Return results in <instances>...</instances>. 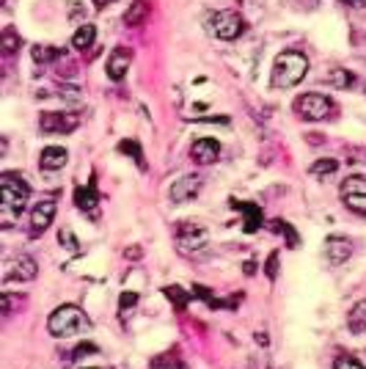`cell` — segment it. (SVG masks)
Listing matches in <instances>:
<instances>
[{"label": "cell", "mask_w": 366, "mask_h": 369, "mask_svg": "<svg viewBox=\"0 0 366 369\" xmlns=\"http://www.w3.org/2000/svg\"><path fill=\"white\" fill-rule=\"evenodd\" d=\"M34 58H36V61H52V58H55V50H52V47L36 45L34 47Z\"/></svg>", "instance_id": "cell-27"}, {"label": "cell", "mask_w": 366, "mask_h": 369, "mask_svg": "<svg viewBox=\"0 0 366 369\" xmlns=\"http://www.w3.org/2000/svg\"><path fill=\"white\" fill-rule=\"evenodd\" d=\"M295 110L303 116V119H309V122H322V119H328L330 113H333V102L325 96V94H300L298 99H295Z\"/></svg>", "instance_id": "cell-4"}, {"label": "cell", "mask_w": 366, "mask_h": 369, "mask_svg": "<svg viewBox=\"0 0 366 369\" xmlns=\"http://www.w3.org/2000/svg\"><path fill=\"white\" fill-rule=\"evenodd\" d=\"M75 204L80 207V210H94L96 207V190L94 187H78V193H75Z\"/></svg>", "instance_id": "cell-21"}, {"label": "cell", "mask_w": 366, "mask_h": 369, "mask_svg": "<svg viewBox=\"0 0 366 369\" xmlns=\"http://www.w3.org/2000/svg\"><path fill=\"white\" fill-rule=\"evenodd\" d=\"M39 127H42V133H72L78 127V116H72V113H45Z\"/></svg>", "instance_id": "cell-10"}, {"label": "cell", "mask_w": 366, "mask_h": 369, "mask_svg": "<svg viewBox=\"0 0 366 369\" xmlns=\"http://www.w3.org/2000/svg\"><path fill=\"white\" fill-rule=\"evenodd\" d=\"M240 212L245 215V231L254 234V231L259 229V224H262V212H259V207H256V204H240Z\"/></svg>", "instance_id": "cell-18"}, {"label": "cell", "mask_w": 366, "mask_h": 369, "mask_svg": "<svg viewBox=\"0 0 366 369\" xmlns=\"http://www.w3.org/2000/svg\"><path fill=\"white\" fill-rule=\"evenodd\" d=\"M86 328H89V317H86V312L80 306H61L47 320V331L52 336H75V333H80Z\"/></svg>", "instance_id": "cell-2"}, {"label": "cell", "mask_w": 366, "mask_h": 369, "mask_svg": "<svg viewBox=\"0 0 366 369\" xmlns=\"http://www.w3.org/2000/svg\"><path fill=\"white\" fill-rule=\"evenodd\" d=\"M130 66H133V50L119 47V50L110 52V58H108V75H110V80H124V75H127Z\"/></svg>", "instance_id": "cell-12"}, {"label": "cell", "mask_w": 366, "mask_h": 369, "mask_svg": "<svg viewBox=\"0 0 366 369\" xmlns=\"http://www.w3.org/2000/svg\"><path fill=\"white\" fill-rule=\"evenodd\" d=\"M342 198L353 212L366 215V177H347L342 182Z\"/></svg>", "instance_id": "cell-6"}, {"label": "cell", "mask_w": 366, "mask_h": 369, "mask_svg": "<svg viewBox=\"0 0 366 369\" xmlns=\"http://www.w3.org/2000/svg\"><path fill=\"white\" fill-rule=\"evenodd\" d=\"M152 369H180V364H177V361L168 364V359H160V361H154V367Z\"/></svg>", "instance_id": "cell-32"}, {"label": "cell", "mask_w": 366, "mask_h": 369, "mask_svg": "<svg viewBox=\"0 0 366 369\" xmlns=\"http://www.w3.org/2000/svg\"><path fill=\"white\" fill-rule=\"evenodd\" d=\"M20 45H22V42H20L17 31H14V28H6V31H3V36H0V47H3V52H6V55H14V52L20 50Z\"/></svg>", "instance_id": "cell-22"}, {"label": "cell", "mask_w": 366, "mask_h": 369, "mask_svg": "<svg viewBox=\"0 0 366 369\" xmlns=\"http://www.w3.org/2000/svg\"><path fill=\"white\" fill-rule=\"evenodd\" d=\"M31 198V184L17 174H3L0 177V204L6 212H20Z\"/></svg>", "instance_id": "cell-3"}, {"label": "cell", "mask_w": 366, "mask_h": 369, "mask_svg": "<svg viewBox=\"0 0 366 369\" xmlns=\"http://www.w3.org/2000/svg\"><path fill=\"white\" fill-rule=\"evenodd\" d=\"M52 218H55V201L52 198H42L31 210V229H34V234H42L45 229H50Z\"/></svg>", "instance_id": "cell-11"}, {"label": "cell", "mask_w": 366, "mask_h": 369, "mask_svg": "<svg viewBox=\"0 0 366 369\" xmlns=\"http://www.w3.org/2000/svg\"><path fill=\"white\" fill-rule=\"evenodd\" d=\"M58 240H61V245H69V251H75V254L80 251V243H78V237L72 234V229L64 226V229L58 231Z\"/></svg>", "instance_id": "cell-24"}, {"label": "cell", "mask_w": 366, "mask_h": 369, "mask_svg": "<svg viewBox=\"0 0 366 369\" xmlns=\"http://www.w3.org/2000/svg\"><path fill=\"white\" fill-rule=\"evenodd\" d=\"M242 28H245V22H242V17H240L234 8L215 11V14H212V20H210V31H212L218 39H224V42L237 39V36L242 34Z\"/></svg>", "instance_id": "cell-5"}, {"label": "cell", "mask_w": 366, "mask_h": 369, "mask_svg": "<svg viewBox=\"0 0 366 369\" xmlns=\"http://www.w3.org/2000/svg\"><path fill=\"white\" fill-rule=\"evenodd\" d=\"M166 295H168L174 303H180V306H184V303H187V298H184V292L180 289V287H168V289H166Z\"/></svg>", "instance_id": "cell-28"}, {"label": "cell", "mask_w": 366, "mask_h": 369, "mask_svg": "<svg viewBox=\"0 0 366 369\" xmlns=\"http://www.w3.org/2000/svg\"><path fill=\"white\" fill-rule=\"evenodd\" d=\"M333 369H366L361 361H356V359H347V356H342V359H336V364Z\"/></svg>", "instance_id": "cell-26"}, {"label": "cell", "mask_w": 366, "mask_h": 369, "mask_svg": "<svg viewBox=\"0 0 366 369\" xmlns=\"http://www.w3.org/2000/svg\"><path fill=\"white\" fill-rule=\"evenodd\" d=\"M94 39H96V28L94 25H80L75 31V36H72V45L78 47V50H89L94 45Z\"/></svg>", "instance_id": "cell-19"}, {"label": "cell", "mask_w": 366, "mask_h": 369, "mask_svg": "<svg viewBox=\"0 0 366 369\" xmlns=\"http://www.w3.org/2000/svg\"><path fill=\"white\" fill-rule=\"evenodd\" d=\"M190 157L198 166H212L221 157V143L215 138H198L193 143V149H190Z\"/></svg>", "instance_id": "cell-8"}, {"label": "cell", "mask_w": 366, "mask_h": 369, "mask_svg": "<svg viewBox=\"0 0 366 369\" xmlns=\"http://www.w3.org/2000/svg\"><path fill=\"white\" fill-rule=\"evenodd\" d=\"M325 254H328L330 265H342V262H347V259L353 256V243H350L347 237L333 234V237L325 240Z\"/></svg>", "instance_id": "cell-13"}, {"label": "cell", "mask_w": 366, "mask_h": 369, "mask_svg": "<svg viewBox=\"0 0 366 369\" xmlns=\"http://www.w3.org/2000/svg\"><path fill=\"white\" fill-rule=\"evenodd\" d=\"M328 83H330L333 89H350V86L356 83V75H353V72H347V69H330Z\"/></svg>", "instance_id": "cell-20"}, {"label": "cell", "mask_w": 366, "mask_h": 369, "mask_svg": "<svg viewBox=\"0 0 366 369\" xmlns=\"http://www.w3.org/2000/svg\"><path fill=\"white\" fill-rule=\"evenodd\" d=\"M66 163H69V154H66V149H61V146H47L45 152L39 154V166H42L45 171H61Z\"/></svg>", "instance_id": "cell-15"}, {"label": "cell", "mask_w": 366, "mask_h": 369, "mask_svg": "<svg viewBox=\"0 0 366 369\" xmlns=\"http://www.w3.org/2000/svg\"><path fill=\"white\" fill-rule=\"evenodd\" d=\"M146 11H149V8H146V3H136V6H133V8L127 11L124 22H127V25H138V22H140V20L146 17Z\"/></svg>", "instance_id": "cell-23"}, {"label": "cell", "mask_w": 366, "mask_h": 369, "mask_svg": "<svg viewBox=\"0 0 366 369\" xmlns=\"http://www.w3.org/2000/svg\"><path fill=\"white\" fill-rule=\"evenodd\" d=\"M265 273H268V278H270V281H275V276H278V254H270V259H268V268H265Z\"/></svg>", "instance_id": "cell-29"}, {"label": "cell", "mask_w": 366, "mask_h": 369, "mask_svg": "<svg viewBox=\"0 0 366 369\" xmlns=\"http://www.w3.org/2000/svg\"><path fill=\"white\" fill-rule=\"evenodd\" d=\"M336 171H339V160H333V157H322V160H317L312 166V177L314 180H330Z\"/></svg>", "instance_id": "cell-17"}, {"label": "cell", "mask_w": 366, "mask_h": 369, "mask_svg": "<svg viewBox=\"0 0 366 369\" xmlns=\"http://www.w3.org/2000/svg\"><path fill=\"white\" fill-rule=\"evenodd\" d=\"M36 273H39V268H36V262L31 256H14L8 262V268H6L8 281H34Z\"/></svg>", "instance_id": "cell-9"}, {"label": "cell", "mask_w": 366, "mask_h": 369, "mask_svg": "<svg viewBox=\"0 0 366 369\" xmlns=\"http://www.w3.org/2000/svg\"><path fill=\"white\" fill-rule=\"evenodd\" d=\"M201 180L198 177H193V174H187L182 180H177V182L171 184V201H177V204H182V201H190V198H196L198 193H201Z\"/></svg>", "instance_id": "cell-14"}, {"label": "cell", "mask_w": 366, "mask_h": 369, "mask_svg": "<svg viewBox=\"0 0 366 369\" xmlns=\"http://www.w3.org/2000/svg\"><path fill=\"white\" fill-rule=\"evenodd\" d=\"M96 3H105V0H96Z\"/></svg>", "instance_id": "cell-33"}, {"label": "cell", "mask_w": 366, "mask_h": 369, "mask_svg": "<svg viewBox=\"0 0 366 369\" xmlns=\"http://www.w3.org/2000/svg\"><path fill=\"white\" fill-rule=\"evenodd\" d=\"M89 353H96V347H94V345H80V347L75 350V359H83V356H89Z\"/></svg>", "instance_id": "cell-31"}, {"label": "cell", "mask_w": 366, "mask_h": 369, "mask_svg": "<svg viewBox=\"0 0 366 369\" xmlns=\"http://www.w3.org/2000/svg\"><path fill=\"white\" fill-rule=\"evenodd\" d=\"M122 152H127V154H136L138 166H140V168H146V163H143V154H140V149H138L136 140H124V143H122Z\"/></svg>", "instance_id": "cell-25"}, {"label": "cell", "mask_w": 366, "mask_h": 369, "mask_svg": "<svg viewBox=\"0 0 366 369\" xmlns=\"http://www.w3.org/2000/svg\"><path fill=\"white\" fill-rule=\"evenodd\" d=\"M306 72H309V58L303 52L286 50L273 64V86L275 89H292L306 78Z\"/></svg>", "instance_id": "cell-1"}, {"label": "cell", "mask_w": 366, "mask_h": 369, "mask_svg": "<svg viewBox=\"0 0 366 369\" xmlns=\"http://www.w3.org/2000/svg\"><path fill=\"white\" fill-rule=\"evenodd\" d=\"M138 303V292H124L122 295V309H130V306H136Z\"/></svg>", "instance_id": "cell-30"}, {"label": "cell", "mask_w": 366, "mask_h": 369, "mask_svg": "<svg viewBox=\"0 0 366 369\" xmlns=\"http://www.w3.org/2000/svg\"><path fill=\"white\" fill-rule=\"evenodd\" d=\"M207 243V229L201 224H180L177 226V245L182 254H193Z\"/></svg>", "instance_id": "cell-7"}, {"label": "cell", "mask_w": 366, "mask_h": 369, "mask_svg": "<svg viewBox=\"0 0 366 369\" xmlns=\"http://www.w3.org/2000/svg\"><path fill=\"white\" fill-rule=\"evenodd\" d=\"M347 328H350L353 333H364V331H366V301H358V303L350 309Z\"/></svg>", "instance_id": "cell-16"}]
</instances>
